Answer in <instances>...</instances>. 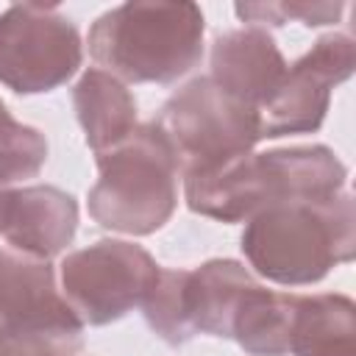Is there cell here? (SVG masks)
<instances>
[{"label": "cell", "instance_id": "obj_1", "mask_svg": "<svg viewBox=\"0 0 356 356\" xmlns=\"http://www.w3.org/2000/svg\"><path fill=\"white\" fill-rule=\"evenodd\" d=\"M348 167L325 145L245 153L217 170L184 178L186 206L220 222H248L289 200H323L345 189Z\"/></svg>", "mask_w": 356, "mask_h": 356}, {"label": "cell", "instance_id": "obj_2", "mask_svg": "<svg viewBox=\"0 0 356 356\" xmlns=\"http://www.w3.org/2000/svg\"><path fill=\"white\" fill-rule=\"evenodd\" d=\"M206 19L186 0H134L103 11L86 36L97 70L128 83H175L203 58Z\"/></svg>", "mask_w": 356, "mask_h": 356}, {"label": "cell", "instance_id": "obj_3", "mask_svg": "<svg viewBox=\"0 0 356 356\" xmlns=\"http://www.w3.org/2000/svg\"><path fill=\"white\" fill-rule=\"evenodd\" d=\"M239 248L248 264L273 284H317L356 253L353 195L342 189L323 200L270 206L245 222Z\"/></svg>", "mask_w": 356, "mask_h": 356}, {"label": "cell", "instance_id": "obj_4", "mask_svg": "<svg viewBox=\"0 0 356 356\" xmlns=\"http://www.w3.org/2000/svg\"><path fill=\"white\" fill-rule=\"evenodd\" d=\"M97 181L86 195L89 217L117 234L150 236L178 206V161L150 120L117 147L95 156Z\"/></svg>", "mask_w": 356, "mask_h": 356}, {"label": "cell", "instance_id": "obj_5", "mask_svg": "<svg viewBox=\"0 0 356 356\" xmlns=\"http://www.w3.org/2000/svg\"><path fill=\"white\" fill-rule=\"evenodd\" d=\"M153 122L170 142L181 178L217 170L261 142L259 111L228 97L209 75L184 83Z\"/></svg>", "mask_w": 356, "mask_h": 356}, {"label": "cell", "instance_id": "obj_6", "mask_svg": "<svg viewBox=\"0 0 356 356\" xmlns=\"http://www.w3.org/2000/svg\"><path fill=\"white\" fill-rule=\"evenodd\" d=\"M159 270L142 245L97 239L61 259V295L83 325H108L145 303Z\"/></svg>", "mask_w": 356, "mask_h": 356}, {"label": "cell", "instance_id": "obj_7", "mask_svg": "<svg viewBox=\"0 0 356 356\" xmlns=\"http://www.w3.org/2000/svg\"><path fill=\"white\" fill-rule=\"evenodd\" d=\"M81 61V33L58 6L17 3L0 14V83L11 92H53L78 72Z\"/></svg>", "mask_w": 356, "mask_h": 356}, {"label": "cell", "instance_id": "obj_8", "mask_svg": "<svg viewBox=\"0 0 356 356\" xmlns=\"http://www.w3.org/2000/svg\"><path fill=\"white\" fill-rule=\"evenodd\" d=\"M356 67V42L350 33H325L286 72L270 100L259 108L261 139L286 134H314L331 106V89L345 83Z\"/></svg>", "mask_w": 356, "mask_h": 356}, {"label": "cell", "instance_id": "obj_9", "mask_svg": "<svg viewBox=\"0 0 356 356\" xmlns=\"http://www.w3.org/2000/svg\"><path fill=\"white\" fill-rule=\"evenodd\" d=\"M3 328H75L83 323L64 300L50 261L0 248V331Z\"/></svg>", "mask_w": 356, "mask_h": 356}, {"label": "cell", "instance_id": "obj_10", "mask_svg": "<svg viewBox=\"0 0 356 356\" xmlns=\"http://www.w3.org/2000/svg\"><path fill=\"white\" fill-rule=\"evenodd\" d=\"M209 78L228 97L261 108L286 72V58L270 31L264 28H234L211 42Z\"/></svg>", "mask_w": 356, "mask_h": 356}, {"label": "cell", "instance_id": "obj_11", "mask_svg": "<svg viewBox=\"0 0 356 356\" xmlns=\"http://www.w3.org/2000/svg\"><path fill=\"white\" fill-rule=\"evenodd\" d=\"M78 231V203L70 192L33 184L11 189V211L6 222L8 248L50 261L64 253Z\"/></svg>", "mask_w": 356, "mask_h": 356}, {"label": "cell", "instance_id": "obj_12", "mask_svg": "<svg viewBox=\"0 0 356 356\" xmlns=\"http://www.w3.org/2000/svg\"><path fill=\"white\" fill-rule=\"evenodd\" d=\"M256 284L253 273L234 259H209L186 270L184 300L192 334L231 339L236 312Z\"/></svg>", "mask_w": 356, "mask_h": 356}, {"label": "cell", "instance_id": "obj_13", "mask_svg": "<svg viewBox=\"0 0 356 356\" xmlns=\"http://www.w3.org/2000/svg\"><path fill=\"white\" fill-rule=\"evenodd\" d=\"M289 356H356V306L342 292L292 295Z\"/></svg>", "mask_w": 356, "mask_h": 356}, {"label": "cell", "instance_id": "obj_14", "mask_svg": "<svg viewBox=\"0 0 356 356\" xmlns=\"http://www.w3.org/2000/svg\"><path fill=\"white\" fill-rule=\"evenodd\" d=\"M75 117L95 156L117 147L136 131V100L114 75L92 67L72 86Z\"/></svg>", "mask_w": 356, "mask_h": 356}, {"label": "cell", "instance_id": "obj_15", "mask_svg": "<svg viewBox=\"0 0 356 356\" xmlns=\"http://www.w3.org/2000/svg\"><path fill=\"white\" fill-rule=\"evenodd\" d=\"M289 292H275L256 284L236 312L231 339H236V345L250 356H289Z\"/></svg>", "mask_w": 356, "mask_h": 356}, {"label": "cell", "instance_id": "obj_16", "mask_svg": "<svg viewBox=\"0 0 356 356\" xmlns=\"http://www.w3.org/2000/svg\"><path fill=\"white\" fill-rule=\"evenodd\" d=\"M184 284H186V270L184 267H175V270L161 267L153 289L147 292V298L142 303V314H145L147 328L161 342H167L172 348L184 345L195 337L192 328H189V320H186Z\"/></svg>", "mask_w": 356, "mask_h": 356}, {"label": "cell", "instance_id": "obj_17", "mask_svg": "<svg viewBox=\"0 0 356 356\" xmlns=\"http://www.w3.org/2000/svg\"><path fill=\"white\" fill-rule=\"evenodd\" d=\"M44 161L47 139L39 128L17 122L14 117L0 122V186L36 178Z\"/></svg>", "mask_w": 356, "mask_h": 356}, {"label": "cell", "instance_id": "obj_18", "mask_svg": "<svg viewBox=\"0 0 356 356\" xmlns=\"http://www.w3.org/2000/svg\"><path fill=\"white\" fill-rule=\"evenodd\" d=\"M236 17L248 22L250 28H281L289 19L303 22L306 28H320L331 25L345 14V3H331V0H281V3H236L234 6Z\"/></svg>", "mask_w": 356, "mask_h": 356}, {"label": "cell", "instance_id": "obj_19", "mask_svg": "<svg viewBox=\"0 0 356 356\" xmlns=\"http://www.w3.org/2000/svg\"><path fill=\"white\" fill-rule=\"evenodd\" d=\"M83 331L75 328H3L0 356H78Z\"/></svg>", "mask_w": 356, "mask_h": 356}, {"label": "cell", "instance_id": "obj_20", "mask_svg": "<svg viewBox=\"0 0 356 356\" xmlns=\"http://www.w3.org/2000/svg\"><path fill=\"white\" fill-rule=\"evenodd\" d=\"M8 211H11V186H0V234L6 231Z\"/></svg>", "mask_w": 356, "mask_h": 356}, {"label": "cell", "instance_id": "obj_21", "mask_svg": "<svg viewBox=\"0 0 356 356\" xmlns=\"http://www.w3.org/2000/svg\"><path fill=\"white\" fill-rule=\"evenodd\" d=\"M8 117H11V114H8V108H6V103L0 100V122H3V120H8Z\"/></svg>", "mask_w": 356, "mask_h": 356}]
</instances>
